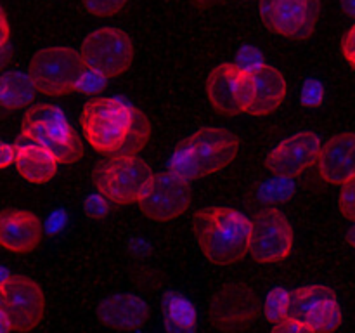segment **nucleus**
<instances>
[{"label":"nucleus","instance_id":"obj_12","mask_svg":"<svg viewBox=\"0 0 355 333\" xmlns=\"http://www.w3.org/2000/svg\"><path fill=\"white\" fill-rule=\"evenodd\" d=\"M293 250V228L277 208L260 210L252 219L250 253L257 262L270 264L286 259Z\"/></svg>","mask_w":355,"mask_h":333},{"label":"nucleus","instance_id":"obj_6","mask_svg":"<svg viewBox=\"0 0 355 333\" xmlns=\"http://www.w3.org/2000/svg\"><path fill=\"white\" fill-rule=\"evenodd\" d=\"M89 71L82 54L68 47H49L38 52L30 65V76L38 92L64 96L76 92Z\"/></svg>","mask_w":355,"mask_h":333},{"label":"nucleus","instance_id":"obj_18","mask_svg":"<svg viewBox=\"0 0 355 333\" xmlns=\"http://www.w3.org/2000/svg\"><path fill=\"white\" fill-rule=\"evenodd\" d=\"M97 316L110 328L137 330L148 319L149 307L137 295L114 293L101 302Z\"/></svg>","mask_w":355,"mask_h":333},{"label":"nucleus","instance_id":"obj_25","mask_svg":"<svg viewBox=\"0 0 355 333\" xmlns=\"http://www.w3.org/2000/svg\"><path fill=\"white\" fill-rule=\"evenodd\" d=\"M340 210L347 219L355 222V177L343 184L342 194H340Z\"/></svg>","mask_w":355,"mask_h":333},{"label":"nucleus","instance_id":"obj_27","mask_svg":"<svg viewBox=\"0 0 355 333\" xmlns=\"http://www.w3.org/2000/svg\"><path fill=\"white\" fill-rule=\"evenodd\" d=\"M236 65H238L239 68L245 69V71L252 73V71H255L257 68H260L263 62H262V59H260L259 51H255V49H252V47H246L239 52V59Z\"/></svg>","mask_w":355,"mask_h":333},{"label":"nucleus","instance_id":"obj_33","mask_svg":"<svg viewBox=\"0 0 355 333\" xmlns=\"http://www.w3.org/2000/svg\"><path fill=\"white\" fill-rule=\"evenodd\" d=\"M7 44H9V23H7L6 14L2 12V47L6 49Z\"/></svg>","mask_w":355,"mask_h":333},{"label":"nucleus","instance_id":"obj_8","mask_svg":"<svg viewBox=\"0 0 355 333\" xmlns=\"http://www.w3.org/2000/svg\"><path fill=\"white\" fill-rule=\"evenodd\" d=\"M207 96L215 111L227 117L248 113L255 99V82L250 71L238 65L215 66L207 80Z\"/></svg>","mask_w":355,"mask_h":333},{"label":"nucleus","instance_id":"obj_11","mask_svg":"<svg viewBox=\"0 0 355 333\" xmlns=\"http://www.w3.org/2000/svg\"><path fill=\"white\" fill-rule=\"evenodd\" d=\"M290 316L318 333H333L342 325V309L335 291L324 284H309L291 293Z\"/></svg>","mask_w":355,"mask_h":333},{"label":"nucleus","instance_id":"obj_4","mask_svg":"<svg viewBox=\"0 0 355 333\" xmlns=\"http://www.w3.org/2000/svg\"><path fill=\"white\" fill-rule=\"evenodd\" d=\"M19 142L49 149L62 165H71L83 156L82 141L54 104H38L24 113Z\"/></svg>","mask_w":355,"mask_h":333},{"label":"nucleus","instance_id":"obj_5","mask_svg":"<svg viewBox=\"0 0 355 333\" xmlns=\"http://www.w3.org/2000/svg\"><path fill=\"white\" fill-rule=\"evenodd\" d=\"M153 179L151 166L139 156H110L94 169V184L99 194L116 205L139 203Z\"/></svg>","mask_w":355,"mask_h":333},{"label":"nucleus","instance_id":"obj_34","mask_svg":"<svg viewBox=\"0 0 355 333\" xmlns=\"http://www.w3.org/2000/svg\"><path fill=\"white\" fill-rule=\"evenodd\" d=\"M347 239H349L350 245H352L355 248V224H354V228L349 231V236H347Z\"/></svg>","mask_w":355,"mask_h":333},{"label":"nucleus","instance_id":"obj_1","mask_svg":"<svg viewBox=\"0 0 355 333\" xmlns=\"http://www.w3.org/2000/svg\"><path fill=\"white\" fill-rule=\"evenodd\" d=\"M193 228L201 252L215 266H231L250 252L252 221L234 208H201Z\"/></svg>","mask_w":355,"mask_h":333},{"label":"nucleus","instance_id":"obj_10","mask_svg":"<svg viewBox=\"0 0 355 333\" xmlns=\"http://www.w3.org/2000/svg\"><path fill=\"white\" fill-rule=\"evenodd\" d=\"M259 9L270 31L293 40L311 37L321 12L318 0H259Z\"/></svg>","mask_w":355,"mask_h":333},{"label":"nucleus","instance_id":"obj_3","mask_svg":"<svg viewBox=\"0 0 355 333\" xmlns=\"http://www.w3.org/2000/svg\"><path fill=\"white\" fill-rule=\"evenodd\" d=\"M135 114L137 108L125 101L116 97H96L83 106L80 123L94 149L103 155L116 156L130 139Z\"/></svg>","mask_w":355,"mask_h":333},{"label":"nucleus","instance_id":"obj_26","mask_svg":"<svg viewBox=\"0 0 355 333\" xmlns=\"http://www.w3.org/2000/svg\"><path fill=\"white\" fill-rule=\"evenodd\" d=\"M272 333H318V332H314V330H312L311 326L305 325V323L288 316V318L281 319L279 323H276V325L272 326Z\"/></svg>","mask_w":355,"mask_h":333},{"label":"nucleus","instance_id":"obj_15","mask_svg":"<svg viewBox=\"0 0 355 333\" xmlns=\"http://www.w3.org/2000/svg\"><path fill=\"white\" fill-rule=\"evenodd\" d=\"M322 142L314 132H298L284 139L267 156L266 163L272 173L279 177L300 176L319 162Z\"/></svg>","mask_w":355,"mask_h":333},{"label":"nucleus","instance_id":"obj_7","mask_svg":"<svg viewBox=\"0 0 355 333\" xmlns=\"http://www.w3.org/2000/svg\"><path fill=\"white\" fill-rule=\"evenodd\" d=\"M80 54L90 71L99 73L106 78H113L132 66L134 44L123 30L99 28L87 35Z\"/></svg>","mask_w":355,"mask_h":333},{"label":"nucleus","instance_id":"obj_14","mask_svg":"<svg viewBox=\"0 0 355 333\" xmlns=\"http://www.w3.org/2000/svg\"><path fill=\"white\" fill-rule=\"evenodd\" d=\"M260 300L246 284L232 283L222 288L210 304L211 323L224 332H238L253 323L259 316Z\"/></svg>","mask_w":355,"mask_h":333},{"label":"nucleus","instance_id":"obj_32","mask_svg":"<svg viewBox=\"0 0 355 333\" xmlns=\"http://www.w3.org/2000/svg\"><path fill=\"white\" fill-rule=\"evenodd\" d=\"M340 6L347 16L355 17V0H340Z\"/></svg>","mask_w":355,"mask_h":333},{"label":"nucleus","instance_id":"obj_30","mask_svg":"<svg viewBox=\"0 0 355 333\" xmlns=\"http://www.w3.org/2000/svg\"><path fill=\"white\" fill-rule=\"evenodd\" d=\"M342 51L345 56L347 62L355 69V24L349 30V33L345 35L342 42Z\"/></svg>","mask_w":355,"mask_h":333},{"label":"nucleus","instance_id":"obj_31","mask_svg":"<svg viewBox=\"0 0 355 333\" xmlns=\"http://www.w3.org/2000/svg\"><path fill=\"white\" fill-rule=\"evenodd\" d=\"M17 149H19L17 144H7V142H2V146H0V165H2V169H7L10 163H16Z\"/></svg>","mask_w":355,"mask_h":333},{"label":"nucleus","instance_id":"obj_16","mask_svg":"<svg viewBox=\"0 0 355 333\" xmlns=\"http://www.w3.org/2000/svg\"><path fill=\"white\" fill-rule=\"evenodd\" d=\"M319 173L328 184H347L355 177V134L345 132L329 139L319 156Z\"/></svg>","mask_w":355,"mask_h":333},{"label":"nucleus","instance_id":"obj_20","mask_svg":"<svg viewBox=\"0 0 355 333\" xmlns=\"http://www.w3.org/2000/svg\"><path fill=\"white\" fill-rule=\"evenodd\" d=\"M16 166L19 176L31 184H45L58 173L59 160L49 149L19 142Z\"/></svg>","mask_w":355,"mask_h":333},{"label":"nucleus","instance_id":"obj_19","mask_svg":"<svg viewBox=\"0 0 355 333\" xmlns=\"http://www.w3.org/2000/svg\"><path fill=\"white\" fill-rule=\"evenodd\" d=\"M252 76L255 82V99L246 114L266 117V114L274 113L286 97V80L283 73L274 66L262 65L255 71H252Z\"/></svg>","mask_w":355,"mask_h":333},{"label":"nucleus","instance_id":"obj_13","mask_svg":"<svg viewBox=\"0 0 355 333\" xmlns=\"http://www.w3.org/2000/svg\"><path fill=\"white\" fill-rule=\"evenodd\" d=\"M191 198L189 180L168 170L155 176L148 193L139 201V207L146 217L166 222L184 214L189 208Z\"/></svg>","mask_w":355,"mask_h":333},{"label":"nucleus","instance_id":"obj_2","mask_svg":"<svg viewBox=\"0 0 355 333\" xmlns=\"http://www.w3.org/2000/svg\"><path fill=\"white\" fill-rule=\"evenodd\" d=\"M238 151L239 141L232 132L203 127L180 141L170 158V172L186 180L201 179L225 169Z\"/></svg>","mask_w":355,"mask_h":333},{"label":"nucleus","instance_id":"obj_24","mask_svg":"<svg viewBox=\"0 0 355 333\" xmlns=\"http://www.w3.org/2000/svg\"><path fill=\"white\" fill-rule=\"evenodd\" d=\"M83 3H85V9L94 16L107 17L120 12L127 6V0H83Z\"/></svg>","mask_w":355,"mask_h":333},{"label":"nucleus","instance_id":"obj_17","mask_svg":"<svg viewBox=\"0 0 355 333\" xmlns=\"http://www.w3.org/2000/svg\"><path fill=\"white\" fill-rule=\"evenodd\" d=\"M42 241V222L26 210H3L0 217V245L14 253L31 252Z\"/></svg>","mask_w":355,"mask_h":333},{"label":"nucleus","instance_id":"obj_21","mask_svg":"<svg viewBox=\"0 0 355 333\" xmlns=\"http://www.w3.org/2000/svg\"><path fill=\"white\" fill-rule=\"evenodd\" d=\"M163 318L166 333L196 332V309L182 295L170 291L163 297Z\"/></svg>","mask_w":355,"mask_h":333},{"label":"nucleus","instance_id":"obj_9","mask_svg":"<svg viewBox=\"0 0 355 333\" xmlns=\"http://www.w3.org/2000/svg\"><path fill=\"white\" fill-rule=\"evenodd\" d=\"M0 297V312L9 319L14 332H30L44 319V291L31 278L17 274L2 278Z\"/></svg>","mask_w":355,"mask_h":333},{"label":"nucleus","instance_id":"obj_28","mask_svg":"<svg viewBox=\"0 0 355 333\" xmlns=\"http://www.w3.org/2000/svg\"><path fill=\"white\" fill-rule=\"evenodd\" d=\"M324 97V90L319 82H307L305 83L304 90H302V101L307 106H319Z\"/></svg>","mask_w":355,"mask_h":333},{"label":"nucleus","instance_id":"obj_22","mask_svg":"<svg viewBox=\"0 0 355 333\" xmlns=\"http://www.w3.org/2000/svg\"><path fill=\"white\" fill-rule=\"evenodd\" d=\"M35 92H38L31 80L30 73L23 71H7L2 75L0 80V103L3 108L26 106L35 97Z\"/></svg>","mask_w":355,"mask_h":333},{"label":"nucleus","instance_id":"obj_29","mask_svg":"<svg viewBox=\"0 0 355 333\" xmlns=\"http://www.w3.org/2000/svg\"><path fill=\"white\" fill-rule=\"evenodd\" d=\"M106 76L99 75V73L96 71H87L85 76L82 78V82H80V87H78V92H87V94H96L97 90H101L104 87V83H106Z\"/></svg>","mask_w":355,"mask_h":333},{"label":"nucleus","instance_id":"obj_23","mask_svg":"<svg viewBox=\"0 0 355 333\" xmlns=\"http://www.w3.org/2000/svg\"><path fill=\"white\" fill-rule=\"evenodd\" d=\"M290 300L291 293L284 288H272L266 298V305H263V312L266 318L269 319L272 325L279 323L281 319L290 316Z\"/></svg>","mask_w":355,"mask_h":333}]
</instances>
